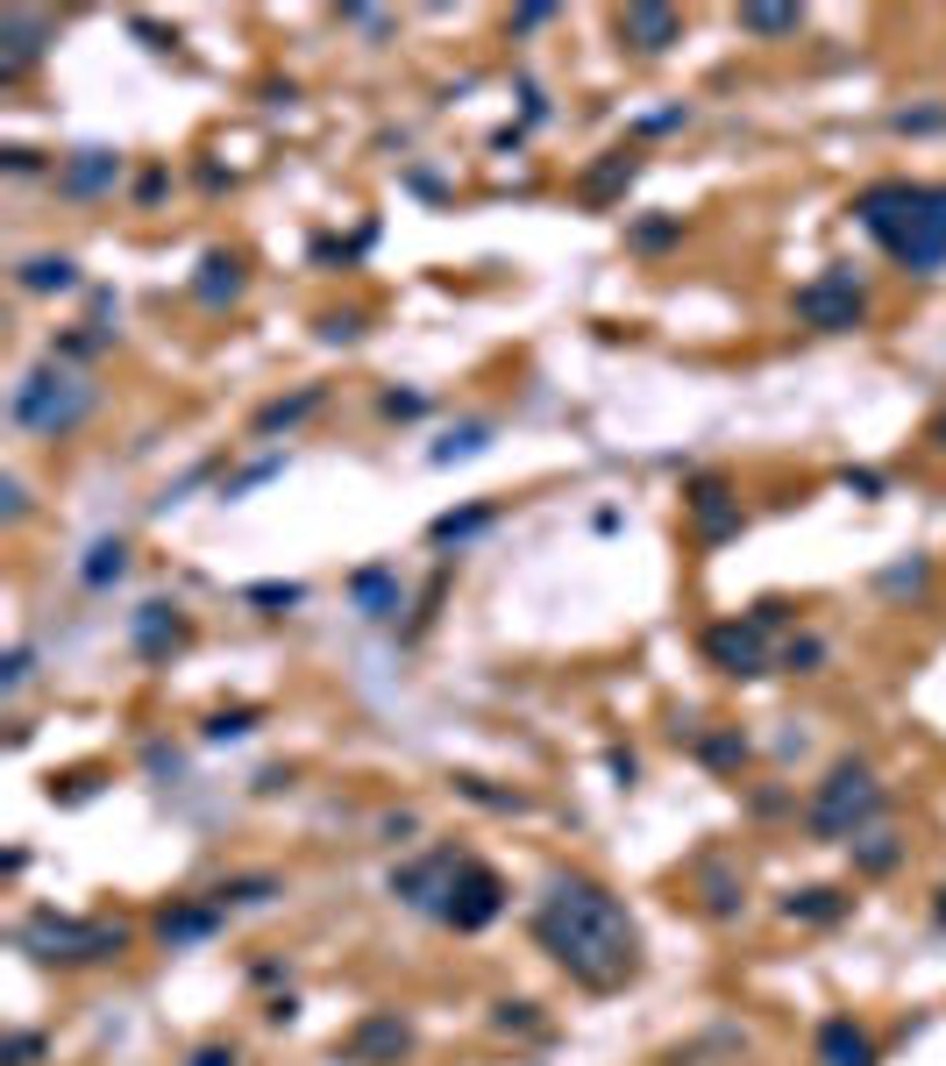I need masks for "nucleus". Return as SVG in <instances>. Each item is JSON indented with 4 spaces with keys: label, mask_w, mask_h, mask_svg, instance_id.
Segmentation results:
<instances>
[{
    "label": "nucleus",
    "mask_w": 946,
    "mask_h": 1066,
    "mask_svg": "<svg viewBox=\"0 0 946 1066\" xmlns=\"http://www.w3.org/2000/svg\"><path fill=\"white\" fill-rule=\"evenodd\" d=\"M534 939L548 945V960L584 989H627L640 974V932L619 910V896H605L584 874H555L534 903Z\"/></svg>",
    "instance_id": "obj_1"
},
{
    "label": "nucleus",
    "mask_w": 946,
    "mask_h": 1066,
    "mask_svg": "<svg viewBox=\"0 0 946 1066\" xmlns=\"http://www.w3.org/2000/svg\"><path fill=\"white\" fill-rule=\"evenodd\" d=\"M854 221L890 249V263L911 278H933L946 263V185H911V178H883L854 199Z\"/></svg>",
    "instance_id": "obj_2"
},
{
    "label": "nucleus",
    "mask_w": 946,
    "mask_h": 1066,
    "mask_svg": "<svg viewBox=\"0 0 946 1066\" xmlns=\"http://www.w3.org/2000/svg\"><path fill=\"white\" fill-rule=\"evenodd\" d=\"M93 405H100L93 384L79 377L72 363H58V355H50V363H37V370H29V377L8 392V420H14L22 434H37V442H64V434H79V427L93 420Z\"/></svg>",
    "instance_id": "obj_3"
},
{
    "label": "nucleus",
    "mask_w": 946,
    "mask_h": 1066,
    "mask_svg": "<svg viewBox=\"0 0 946 1066\" xmlns=\"http://www.w3.org/2000/svg\"><path fill=\"white\" fill-rule=\"evenodd\" d=\"M875 818H883V783H875L861 760H840L804 804L811 839H825V846H854L861 832H875Z\"/></svg>",
    "instance_id": "obj_4"
},
{
    "label": "nucleus",
    "mask_w": 946,
    "mask_h": 1066,
    "mask_svg": "<svg viewBox=\"0 0 946 1066\" xmlns=\"http://www.w3.org/2000/svg\"><path fill=\"white\" fill-rule=\"evenodd\" d=\"M798 320H804V328H819V334H854V328H868V284H861L847 263L819 270L811 284H798Z\"/></svg>",
    "instance_id": "obj_5"
},
{
    "label": "nucleus",
    "mask_w": 946,
    "mask_h": 1066,
    "mask_svg": "<svg viewBox=\"0 0 946 1066\" xmlns=\"http://www.w3.org/2000/svg\"><path fill=\"white\" fill-rule=\"evenodd\" d=\"M22 945L37 960H58V967H86V960H114L128 945V932H122V924H114V932H107V924H72V918H50V910H43V918H29Z\"/></svg>",
    "instance_id": "obj_6"
},
{
    "label": "nucleus",
    "mask_w": 946,
    "mask_h": 1066,
    "mask_svg": "<svg viewBox=\"0 0 946 1066\" xmlns=\"http://www.w3.org/2000/svg\"><path fill=\"white\" fill-rule=\"evenodd\" d=\"M498 910H505V882L492 868H477V860H463L449 896H442V924H455V932H484Z\"/></svg>",
    "instance_id": "obj_7"
},
{
    "label": "nucleus",
    "mask_w": 946,
    "mask_h": 1066,
    "mask_svg": "<svg viewBox=\"0 0 946 1066\" xmlns=\"http://www.w3.org/2000/svg\"><path fill=\"white\" fill-rule=\"evenodd\" d=\"M705 662L712 669H726V675H762L769 669V648H762V625H740V619H726V625H712L705 633Z\"/></svg>",
    "instance_id": "obj_8"
},
{
    "label": "nucleus",
    "mask_w": 946,
    "mask_h": 1066,
    "mask_svg": "<svg viewBox=\"0 0 946 1066\" xmlns=\"http://www.w3.org/2000/svg\"><path fill=\"white\" fill-rule=\"evenodd\" d=\"M0 86H14V79L29 72V64L43 58V43H50V14H29V8H8L0 14Z\"/></svg>",
    "instance_id": "obj_9"
},
{
    "label": "nucleus",
    "mask_w": 946,
    "mask_h": 1066,
    "mask_svg": "<svg viewBox=\"0 0 946 1066\" xmlns=\"http://www.w3.org/2000/svg\"><path fill=\"white\" fill-rule=\"evenodd\" d=\"M676 37H683V14H676V8H655V0H640V8H619V43L640 50V58H662Z\"/></svg>",
    "instance_id": "obj_10"
},
{
    "label": "nucleus",
    "mask_w": 946,
    "mask_h": 1066,
    "mask_svg": "<svg viewBox=\"0 0 946 1066\" xmlns=\"http://www.w3.org/2000/svg\"><path fill=\"white\" fill-rule=\"evenodd\" d=\"M114 185H122V157H114V149H79L58 172V193H72V199H100V193H114Z\"/></svg>",
    "instance_id": "obj_11"
},
{
    "label": "nucleus",
    "mask_w": 946,
    "mask_h": 1066,
    "mask_svg": "<svg viewBox=\"0 0 946 1066\" xmlns=\"http://www.w3.org/2000/svg\"><path fill=\"white\" fill-rule=\"evenodd\" d=\"M185 633H193V625H185L178 604H143V612H135V654H143V662H164L172 648H185Z\"/></svg>",
    "instance_id": "obj_12"
},
{
    "label": "nucleus",
    "mask_w": 946,
    "mask_h": 1066,
    "mask_svg": "<svg viewBox=\"0 0 946 1066\" xmlns=\"http://www.w3.org/2000/svg\"><path fill=\"white\" fill-rule=\"evenodd\" d=\"M243 292H249V270H243V257L214 249V257L199 263V278H193V299H199V307H214V313H222V307H235Z\"/></svg>",
    "instance_id": "obj_13"
},
{
    "label": "nucleus",
    "mask_w": 946,
    "mask_h": 1066,
    "mask_svg": "<svg viewBox=\"0 0 946 1066\" xmlns=\"http://www.w3.org/2000/svg\"><path fill=\"white\" fill-rule=\"evenodd\" d=\"M634 178H640V149H605V157L577 178V193L590 199V207H605V199H619Z\"/></svg>",
    "instance_id": "obj_14"
},
{
    "label": "nucleus",
    "mask_w": 946,
    "mask_h": 1066,
    "mask_svg": "<svg viewBox=\"0 0 946 1066\" xmlns=\"http://www.w3.org/2000/svg\"><path fill=\"white\" fill-rule=\"evenodd\" d=\"M819 1059L825 1066H875V1038L854 1017H825L819 1024Z\"/></svg>",
    "instance_id": "obj_15"
},
{
    "label": "nucleus",
    "mask_w": 946,
    "mask_h": 1066,
    "mask_svg": "<svg viewBox=\"0 0 946 1066\" xmlns=\"http://www.w3.org/2000/svg\"><path fill=\"white\" fill-rule=\"evenodd\" d=\"M405 1045H413L405 1017H370V1024H357V1038H349V1059H378V1066H392Z\"/></svg>",
    "instance_id": "obj_16"
},
{
    "label": "nucleus",
    "mask_w": 946,
    "mask_h": 1066,
    "mask_svg": "<svg viewBox=\"0 0 946 1066\" xmlns=\"http://www.w3.org/2000/svg\"><path fill=\"white\" fill-rule=\"evenodd\" d=\"M847 910H854L847 889H798V896H783V918L790 924H840Z\"/></svg>",
    "instance_id": "obj_17"
},
{
    "label": "nucleus",
    "mask_w": 946,
    "mask_h": 1066,
    "mask_svg": "<svg viewBox=\"0 0 946 1066\" xmlns=\"http://www.w3.org/2000/svg\"><path fill=\"white\" fill-rule=\"evenodd\" d=\"M349 598H357L363 619H392L399 612V577L392 569H357V577H349Z\"/></svg>",
    "instance_id": "obj_18"
},
{
    "label": "nucleus",
    "mask_w": 946,
    "mask_h": 1066,
    "mask_svg": "<svg viewBox=\"0 0 946 1066\" xmlns=\"http://www.w3.org/2000/svg\"><path fill=\"white\" fill-rule=\"evenodd\" d=\"M214 924H222V903H178V910L157 918V939L164 945H193V939H207Z\"/></svg>",
    "instance_id": "obj_19"
},
{
    "label": "nucleus",
    "mask_w": 946,
    "mask_h": 1066,
    "mask_svg": "<svg viewBox=\"0 0 946 1066\" xmlns=\"http://www.w3.org/2000/svg\"><path fill=\"white\" fill-rule=\"evenodd\" d=\"M14 284H22V292H79V263L72 257H29L14 270Z\"/></svg>",
    "instance_id": "obj_20"
},
{
    "label": "nucleus",
    "mask_w": 946,
    "mask_h": 1066,
    "mask_svg": "<svg viewBox=\"0 0 946 1066\" xmlns=\"http://www.w3.org/2000/svg\"><path fill=\"white\" fill-rule=\"evenodd\" d=\"M492 448V420H463V427H449L442 442L428 448V463H470V455Z\"/></svg>",
    "instance_id": "obj_21"
},
{
    "label": "nucleus",
    "mask_w": 946,
    "mask_h": 1066,
    "mask_svg": "<svg viewBox=\"0 0 946 1066\" xmlns=\"http://www.w3.org/2000/svg\"><path fill=\"white\" fill-rule=\"evenodd\" d=\"M897 860H904V839L890 832V825H875V832L854 839V868H861V874H890Z\"/></svg>",
    "instance_id": "obj_22"
},
{
    "label": "nucleus",
    "mask_w": 946,
    "mask_h": 1066,
    "mask_svg": "<svg viewBox=\"0 0 946 1066\" xmlns=\"http://www.w3.org/2000/svg\"><path fill=\"white\" fill-rule=\"evenodd\" d=\"M122 569H128V540H93L79 577H86V590H107V583H122Z\"/></svg>",
    "instance_id": "obj_23"
},
{
    "label": "nucleus",
    "mask_w": 946,
    "mask_h": 1066,
    "mask_svg": "<svg viewBox=\"0 0 946 1066\" xmlns=\"http://www.w3.org/2000/svg\"><path fill=\"white\" fill-rule=\"evenodd\" d=\"M698 889H705V910H712V918H733V910H740V874L726 868V860H705Z\"/></svg>",
    "instance_id": "obj_24"
},
{
    "label": "nucleus",
    "mask_w": 946,
    "mask_h": 1066,
    "mask_svg": "<svg viewBox=\"0 0 946 1066\" xmlns=\"http://www.w3.org/2000/svg\"><path fill=\"white\" fill-rule=\"evenodd\" d=\"M740 29H748V37H798V29H804V8H769V0H748V8H740Z\"/></svg>",
    "instance_id": "obj_25"
},
{
    "label": "nucleus",
    "mask_w": 946,
    "mask_h": 1066,
    "mask_svg": "<svg viewBox=\"0 0 946 1066\" xmlns=\"http://www.w3.org/2000/svg\"><path fill=\"white\" fill-rule=\"evenodd\" d=\"M320 405V384H307V392H292V399H270L264 413H257V434H278V427H299V420H307Z\"/></svg>",
    "instance_id": "obj_26"
},
{
    "label": "nucleus",
    "mask_w": 946,
    "mask_h": 1066,
    "mask_svg": "<svg viewBox=\"0 0 946 1066\" xmlns=\"http://www.w3.org/2000/svg\"><path fill=\"white\" fill-rule=\"evenodd\" d=\"M627 242H634V249H669V242H683V214H655V221H634V228H627Z\"/></svg>",
    "instance_id": "obj_27"
},
{
    "label": "nucleus",
    "mask_w": 946,
    "mask_h": 1066,
    "mask_svg": "<svg viewBox=\"0 0 946 1066\" xmlns=\"http://www.w3.org/2000/svg\"><path fill=\"white\" fill-rule=\"evenodd\" d=\"M270 896H278V882H270V874H249V882H222V889H214V903L235 910V903H270Z\"/></svg>",
    "instance_id": "obj_28"
},
{
    "label": "nucleus",
    "mask_w": 946,
    "mask_h": 1066,
    "mask_svg": "<svg viewBox=\"0 0 946 1066\" xmlns=\"http://www.w3.org/2000/svg\"><path fill=\"white\" fill-rule=\"evenodd\" d=\"M477 527H492V505H470V513H449V519H434V540H470Z\"/></svg>",
    "instance_id": "obj_29"
},
{
    "label": "nucleus",
    "mask_w": 946,
    "mask_h": 1066,
    "mask_svg": "<svg viewBox=\"0 0 946 1066\" xmlns=\"http://www.w3.org/2000/svg\"><path fill=\"white\" fill-rule=\"evenodd\" d=\"M705 760H712V768H740V760H748V739L740 733H705Z\"/></svg>",
    "instance_id": "obj_30"
},
{
    "label": "nucleus",
    "mask_w": 946,
    "mask_h": 1066,
    "mask_svg": "<svg viewBox=\"0 0 946 1066\" xmlns=\"http://www.w3.org/2000/svg\"><path fill=\"white\" fill-rule=\"evenodd\" d=\"M819 662H825V640H811V633H804V640H790V648H783V669H790V675H811Z\"/></svg>",
    "instance_id": "obj_31"
},
{
    "label": "nucleus",
    "mask_w": 946,
    "mask_h": 1066,
    "mask_svg": "<svg viewBox=\"0 0 946 1066\" xmlns=\"http://www.w3.org/2000/svg\"><path fill=\"white\" fill-rule=\"evenodd\" d=\"M243 733H257V711H214L207 718V739H243Z\"/></svg>",
    "instance_id": "obj_32"
},
{
    "label": "nucleus",
    "mask_w": 946,
    "mask_h": 1066,
    "mask_svg": "<svg viewBox=\"0 0 946 1066\" xmlns=\"http://www.w3.org/2000/svg\"><path fill=\"white\" fill-rule=\"evenodd\" d=\"M455 789H463V797H477V804H492V810H527V797H505V789H484L477 775H463Z\"/></svg>",
    "instance_id": "obj_33"
},
{
    "label": "nucleus",
    "mask_w": 946,
    "mask_h": 1066,
    "mask_svg": "<svg viewBox=\"0 0 946 1066\" xmlns=\"http://www.w3.org/2000/svg\"><path fill=\"white\" fill-rule=\"evenodd\" d=\"M278 469H285V463H278V455H264V463H249V469H243V477H235V484H222V498H243V490H249V484H264V477H278Z\"/></svg>",
    "instance_id": "obj_34"
},
{
    "label": "nucleus",
    "mask_w": 946,
    "mask_h": 1066,
    "mask_svg": "<svg viewBox=\"0 0 946 1066\" xmlns=\"http://www.w3.org/2000/svg\"><path fill=\"white\" fill-rule=\"evenodd\" d=\"M363 334V313H328L320 320V342H357Z\"/></svg>",
    "instance_id": "obj_35"
},
{
    "label": "nucleus",
    "mask_w": 946,
    "mask_h": 1066,
    "mask_svg": "<svg viewBox=\"0 0 946 1066\" xmlns=\"http://www.w3.org/2000/svg\"><path fill=\"white\" fill-rule=\"evenodd\" d=\"M249 604H307V590H299V583H257V590H249Z\"/></svg>",
    "instance_id": "obj_36"
},
{
    "label": "nucleus",
    "mask_w": 946,
    "mask_h": 1066,
    "mask_svg": "<svg viewBox=\"0 0 946 1066\" xmlns=\"http://www.w3.org/2000/svg\"><path fill=\"white\" fill-rule=\"evenodd\" d=\"M43 1059V1038H37V1031H14V1038H8V1066H37Z\"/></svg>",
    "instance_id": "obj_37"
},
{
    "label": "nucleus",
    "mask_w": 946,
    "mask_h": 1066,
    "mask_svg": "<svg viewBox=\"0 0 946 1066\" xmlns=\"http://www.w3.org/2000/svg\"><path fill=\"white\" fill-rule=\"evenodd\" d=\"M498 1031H534V1003H498Z\"/></svg>",
    "instance_id": "obj_38"
},
{
    "label": "nucleus",
    "mask_w": 946,
    "mask_h": 1066,
    "mask_svg": "<svg viewBox=\"0 0 946 1066\" xmlns=\"http://www.w3.org/2000/svg\"><path fill=\"white\" fill-rule=\"evenodd\" d=\"M420 405H428L420 392H384V420H413Z\"/></svg>",
    "instance_id": "obj_39"
},
{
    "label": "nucleus",
    "mask_w": 946,
    "mask_h": 1066,
    "mask_svg": "<svg viewBox=\"0 0 946 1066\" xmlns=\"http://www.w3.org/2000/svg\"><path fill=\"white\" fill-rule=\"evenodd\" d=\"M883 590H925V562H904V569H890Z\"/></svg>",
    "instance_id": "obj_40"
},
{
    "label": "nucleus",
    "mask_w": 946,
    "mask_h": 1066,
    "mask_svg": "<svg viewBox=\"0 0 946 1066\" xmlns=\"http://www.w3.org/2000/svg\"><path fill=\"white\" fill-rule=\"evenodd\" d=\"M783 619H790V604H783V598H762V604H754V625H762V633H775Z\"/></svg>",
    "instance_id": "obj_41"
},
{
    "label": "nucleus",
    "mask_w": 946,
    "mask_h": 1066,
    "mask_svg": "<svg viewBox=\"0 0 946 1066\" xmlns=\"http://www.w3.org/2000/svg\"><path fill=\"white\" fill-rule=\"evenodd\" d=\"M8 172H14V178H29V172H43V157H37V149H22V143H14V149H8Z\"/></svg>",
    "instance_id": "obj_42"
},
{
    "label": "nucleus",
    "mask_w": 946,
    "mask_h": 1066,
    "mask_svg": "<svg viewBox=\"0 0 946 1066\" xmlns=\"http://www.w3.org/2000/svg\"><path fill=\"white\" fill-rule=\"evenodd\" d=\"M22 683H29V648H14V654H8V697H14Z\"/></svg>",
    "instance_id": "obj_43"
},
{
    "label": "nucleus",
    "mask_w": 946,
    "mask_h": 1066,
    "mask_svg": "<svg viewBox=\"0 0 946 1066\" xmlns=\"http://www.w3.org/2000/svg\"><path fill=\"white\" fill-rule=\"evenodd\" d=\"M0 498H8V519H29V498H22V484H14V477L0 484Z\"/></svg>",
    "instance_id": "obj_44"
},
{
    "label": "nucleus",
    "mask_w": 946,
    "mask_h": 1066,
    "mask_svg": "<svg viewBox=\"0 0 946 1066\" xmlns=\"http://www.w3.org/2000/svg\"><path fill=\"white\" fill-rule=\"evenodd\" d=\"M847 490H861V498H875V490H883V477H875V469H847Z\"/></svg>",
    "instance_id": "obj_45"
},
{
    "label": "nucleus",
    "mask_w": 946,
    "mask_h": 1066,
    "mask_svg": "<svg viewBox=\"0 0 946 1066\" xmlns=\"http://www.w3.org/2000/svg\"><path fill=\"white\" fill-rule=\"evenodd\" d=\"M541 22H555V8H520L513 14V29H541Z\"/></svg>",
    "instance_id": "obj_46"
},
{
    "label": "nucleus",
    "mask_w": 946,
    "mask_h": 1066,
    "mask_svg": "<svg viewBox=\"0 0 946 1066\" xmlns=\"http://www.w3.org/2000/svg\"><path fill=\"white\" fill-rule=\"evenodd\" d=\"M897 128H918V135H925V128H946V114H897Z\"/></svg>",
    "instance_id": "obj_47"
},
{
    "label": "nucleus",
    "mask_w": 946,
    "mask_h": 1066,
    "mask_svg": "<svg viewBox=\"0 0 946 1066\" xmlns=\"http://www.w3.org/2000/svg\"><path fill=\"white\" fill-rule=\"evenodd\" d=\"M193 1066H235V1053H228V1045H207V1053H199Z\"/></svg>",
    "instance_id": "obj_48"
},
{
    "label": "nucleus",
    "mask_w": 946,
    "mask_h": 1066,
    "mask_svg": "<svg viewBox=\"0 0 946 1066\" xmlns=\"http://www.w3.org/2000/svg\"><path fill=\"white\" fill-rule=\"evenodd\" d=\"M925 442H933V448H946V413H933V427H925Z\"/></svg>",
    "instance_id": "obj_49"
},
{
    "label": "nucleus",
    "mask_w": 946,
    "mask_h": 1066,
    "mask_svg": "<svg viewBox=\"0 0 946 1066\" xmlns=\"http://www.w3.org/2000/svg\"><path fill=\"white\" fill-rule=\"evenodd\" d=\"M939 924H946V889H939Z\"/></svg>",
    "instance_id": "obj_50"
}]
</instances>
